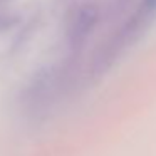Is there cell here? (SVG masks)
<instances>
[{
  "label": "cell",
  "mask_w": 156,
  "mask_h": 156,
  "mask_svg": "<svg viewBox=\"0 0 156 156\" xmlns=\"http://www.w3.org/2000/svg\"><path fill=\"white\" fill-rule=\"evenodd\" d=\"M98 17H99V12L94 5L87 4V5L79 7L77 12L74 14V17H72L71 25H69V37H71V41L74 44L84 41L94 29Z\"/></svg>",
  "instance_id": "6da1fadb"
},
{
  "label": "cell",
  "mask_w": 156,
  "mask_h": 156,
  "mask_svg": "<svg viewBox=\"0 0 156 156\" xmlns=\"http://www.w3.org/2000/svg\"><path fill=\"white\" fill-rule=\"evenodd\" d=\"M143 9H144V14L156 12V0H143Z\"/></svg>",
  "instance_id": "7a4b0ae2"
}]
</instances>
